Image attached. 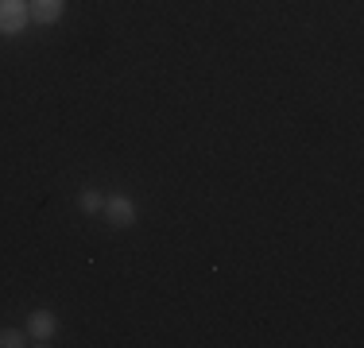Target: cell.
I'll use <instances>...</instances> for the list:
<instances>
[{"mask_svg": "<svg viewBox=\"0 0 364 348\" xmlns=\"http://www.w3.org/2000/svg\"><path fill=\"white\" fill-rule=\"evenodd\" d=\"M28 0H0V35H20L28 28Z\"/></svg>", "mask_w": 364, "mask_h": 348, "instance_id": "obj_1", "label": "cell"}, {"mask_svg": "<svg viewBox=\"0 0 364 348\" xmlns=\"http://www.w3.org/2000/svg\"><path fill=\"white\" fill-rule=\"evenodd\" d=\"M101 213H105V221L112 224V229H132L136 224V205H132V197H124V194L105 197Z\"/></svg>", "mask_w": 364, "mask_h": 348, "instance_id": "obj_2", "label": "cell"}, {"mask_svg": "<svg viewBox=\"0 0 364 348\" xmlns=\"http://www.w3.org/2000/svg\"><path fill=\"white\" fill-rule=\"evenodd\" d=\"M55 329H58V321H55V313H50V310H36V313H31L28 337H31L36 344H47L50 337H55Z\"/></svg>", "mask_w": 364, "mask_h": 348, "instance_id": "obj_3", "label": "cell"}, {"mask_svg": "<svg viewBox=\"0 0 364 348\" xmlns=\"http://www.w3.org/2000/svg\"><path fill=\"white\" fill-rule=\"evenodd\" d=\"M28 12L36 23H55L58 16H63V0H31Z\"/></svg>", "mask_w": 364, "mask_h": 348, "instance_id": "obj_4", "label": "cell"}, {"mask_svg": "<svg viewBox=\"0 0 364 348\" xmlns=\"http://www.w3.org/2000/svg\"><path fill=\"white\" fill-rule=\"evenodd\" d=\"M77 205H82L85 213H101V205H105V202H101V194H97V190H82V197H77Z\"/></svg>", "mask_w": 364, "mask_h": 348, "instance_id": "obj_5", "label": "cell"}, {"mask_svg": "<svg viewBox=\"0 0 364 348\" xmlns=\"http://www.w3.org/2000/svg\"><path fill=\"white\" fill-rule=\"evenodd\" d=\"M23 344H28V337L20 329H0V348H23Z\"/></svg>", "mask_w": 364, "mask_h": 348, "instance_id": "obj_6", "label": "cell"}]
</instances>
